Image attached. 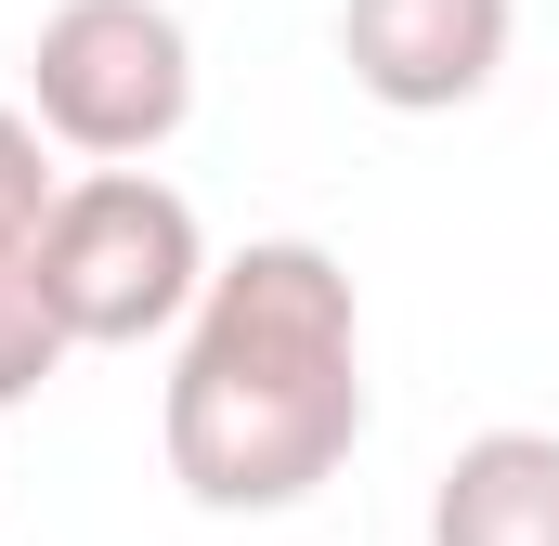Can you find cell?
<instances>
[{"label":"cell","instance_id":"1","mask_svg":"<svg viewBox=\"0 0 559 546\" xmlns=\"http://www.w3.org/2000/svg\"><path fill=\"white\" fill-rule=\"evenodd\" d=\"M156 442H169V482L209 521L312 508L352 468V442H365V299H352L338 248L248 235L209 273V299L169 352Z\"/></svg>","mask_w":559,"mask_h":546},{"label":"cell","instance_id":"2","mask_svg":"<svg viewBox=\"0 0 559 546\" xmlns=\"http://www.w3.org/2000/svg\"><path fill=\"white\" fill-rule=\"evenodd\" d=\"M39 299L66 325V352H143V339H182L195 299H209V222L195 195H169L156 169H79L39 222Z\"/></svg>","mask_w":559,"mask_h":546},{"label":"cell","instance_id":"3","mask_svg":"<svg viewBox=\"0 0 559 546\" xmlns=\"http://www.w3.org/2000/svg\"><path fill=\"white\" fill-rule=\"evenodd\" d=\"M26 118H39V143H66L92 169H143L195 118L182 13L169 0H52L26 39Z\"/></svg>","mask_w":559,"mask_h":546},{"label":"cell","instance_id":"4","mask_svg":"<svg viewBox=\"0 0 559 546\" xmlns=\"http://www.w3.org/2000/svg\"><path fill=\"white\" fill-rule=\"evenodd\" d=\"M521 0H338V66L391 118H455L495 92Z\"/></svg>","mask_w":559,"mask_h":546},{"label":"cell","instance_id":"5","mask_svg":"<svg viewBox=\"0 0 559 546\" xmlns=\"http://www.w3.org/2000/svg\"><path fill=\"white\" fill-rule=\"evenodd\" d=\"M429 546H559V429H481L429 482Z\"/></svg>","mask_w":559,"mask_h":546},{"label":"cell","instance_id":"6","mask_svg":"<svg viewBox=\"0 0 559 546\" xmlns=\"http://www.w3.org/2000/svg\"><path fill=\"white\" fill-rule=\"evenodd\" d=\"M52 365H66V325H52L39 273L0 261V404H39V391H52Z\"/></svg>","mask_w":559,"mask_h":546},{"label":"cell","instance_id":"7","mask_svg":"<svg viewBox=\"0 0 559 546\" xmlns=\"http://www.w3.org/2000/svg\"><path fill=\"white\" fill-rule=\"evenodd\" d=\"M52 143H39V118L26 105H0V261H26L39 248V222H52Z\"/></svg>","mask_w":559,"mask_h":546}]
</instances>
